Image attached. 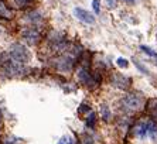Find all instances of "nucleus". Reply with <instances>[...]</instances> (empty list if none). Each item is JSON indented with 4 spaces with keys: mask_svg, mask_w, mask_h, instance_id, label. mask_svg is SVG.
<instances>
[{
    "mask_svg": "<svg viewBox=\"0 0 157 144\" xmlns=\"http://www.w3.org/2000/svg\"><path fill=\"white\" fill-rule=\"evenodd\" d=\"M122 104H123L124 109H128L130 112H137L143 108V99L139 95L135 93H129L122 99Z\"/></svg>",
    "mask_w": 157,
    "mask_h": 144,
    "instance_id": "obj_3",
    "label": "nucleus"
},
{
    "mask_svg": "<svg viewBox=\"0 0 157 144\" xmlns=\"http://www.w3.org/2000/svg\"><path fill=\"white\" fill-rule=\"evenodd\" d=\"M13 3H14L16 7H24L27 3H29V0H13Z\"/></svg>",
    "mask_w": 157,
    "mask_h": 144,
    "instance_id": "obj_13",
    "label": "nucleus"
},
{
    "mask_svg": "<svg viewBox=\"0 0 157 144\" xmlns=\"http://www.w3.org/2000/svg\"><path fill=\"white\" fill-rule=\"evenodd\" d=\"M106 3H108V7L109 9H115V0H106Z\"/></svg>",
    "mask_w": 157,
    "mask_h": 144,
    "instance_id": "obj_17",
    "label": "nucleus"
},
{
    "mask_svg": "<svg viewBox=\"0 0 157 144\" xmlns=\"http://www.w3.org/2000/svg\"><path fill=\"white\" fill-rule=\"evenodd\" d=\"M0 124H2V123H0Z\"/></svg>",
    "mask_w": 157,
    "mask_h": 144,
    "instance_id": "obj_19",
    "label": "nucleus"
},
{
    "mask_svg": "<svg viewBox=\"0 0 157 144\" xmlns=\"http://www.w3.org/2000/svg\"><path fill=\"white\" fill-rule=\"evenodd\" d=\"M123 2H126V3L132 4V3H135V0H123Z\"/></svg>",
    "mask_w": 157,
    "mask_h": 144,
    "instance_id": "obj_18",
    "label": "nucleus"
},
{
    "mask_svg": "<svg viewBox=\"0 0 157 144\" xmlns=\"http://www.w3.org/2000/svg\"><path fill=\"white\" fill-rule=\"evenodd\" d=\"M58 144H75V140H74V137H71V136H64L61 140L58 141Z\"/></svg>",
    "mask_w": 157,
    "mask_h": 144,
    "instance_id": "obj_9",
    "label": "nucleus"
},
{
    "mask_svg": "<svg viewBox=\"0 0 157 144\" xmlns=\"http://www.w3.org/2000/svg\"><path fill=\"white\" fill-rule=\"evenodd\" d=\"M92 6H94V10H95L96 14H99V13H101V6H99V0H94V2H92Z\"/></svg>",
    "mask_w": 157,
    "mask_h": 144,
    "instance_id": "obj_14",
    "label": "nucleus"
},
{
    "mask_svg": "<svg viewBox=\"0 0 157 144\" xmlns=\"http://www.w3.org/2000/svg\"><path fill=\"white\" fill-rule=\"evenodd\" d=\"M117 65L121 66V68H128L129 66V62H128V59H124V58H117Z\"/></svg>",
    "mask_w": 157,
    "mask_h": 144,
    "instance_id": "obj_12",
    "label": "nucleus"
},
{
    "mask_svg": "<svg viewBox=\"0 0 157 144\" xmlns=\"http://www.w3.org/2000/svg\"><path fill=\"white\" fill-rule=\"evenodd\" d=\"M101 117H102L105 122H110V117H112V113H110L108 104H102L101 106Z\"/></svg>",
    "mask_w": 157,
    "mask_h": 144,
    "instance_id": "obj_8",
    "label": "nucleus"
},
{
    "mask_svg": "<svg viewBox=\"0 0 157 144\" xmlns=\"http://www.w3.org/2000/svg\"><path fill=\"white\" fill-rule=\"evenodd\" d=\"M74 14H75V17H77L78 20L86 23V24H94V23H95V17H94L91 13H88L86 10H84V9H75V10H74Z\"/></svg>",
    "mask_w": 157,
    "mask_h": 144,
    "instance_id": "obj_4",
    "label": "nucleus"
},
{
    "mask_svg": "<svg viewBox=\"0 0 157 144\" xmlns=\"http://www.w3.org/2000/svg\"><path fill=\"white\" fill-rule=\"evenodd\" d=\"M135 64H136V66H137V68H139V69H140V71H142V72H143V74H147V69H146V68H144V66H143V65H142V64H139V62H137V61H135Z\"/></svg>",
    "mask_w": 157,
    "mask_h": 144,
    "instance_id": "obj_16",
    "label": "nucleus"
},
{
    "mask_svg": "<svg viewBox=\"0 0 157 144\" xmlns=\"http://www.w3.org/2000/svg\"><path fill=\"white\" fill-rule=\"evenodd\" d=\"M23 37H24V40L27 41L29 44L34 45L40 41V32L37 31L36 28H27L23 31Z\"/></svg>",
    "mask_w": 157,
    "mask_h": 144,
    "instance_id": "obj_5",
    "label": "nucleus"
},
{
    "mask_svg": "<svg viewBox=\"0 0 157 144\" xmlns=\"http://www.w3.org/2000/svg\"><path fill=\"white\" fill-rule=\"evenodd\" d=\"M112 82H113L117 88H122V89H124V88H128L129 85H130V79L123 75H121V74H115V75L112 76Z\"/></svg>",
    "mask_w": 157,
    "mask_h": 144,
    "instance_id": "obj_6",
    "label": "nucleus"
},
{
    "mask_svg": "<svg viewBox=\"0 0 157 144\" xmlns=\"http://www.w3.org/2000/svg\"><path fill=\"white\" fill-rule=\"evenodd\" d=\"M30 54L27 48L21 44H14L10 47V51H9V59L13 62H17V64H26L29 61Z\"/></svg>",
    "mask_w": 157,
    "mask_h": 144,
    "instance_id": "obj_2",
    "label": "nucleus"
},
{
    "mask_svg": "<svg viewBox=\"0 0 157 144\" xmlns=\"http://www.w3.org/2000/svg\"><path fill=\"white\" fill-rule=\"evenodd\" d=\"M86 110H91V108H89L88 104H82V106L78 109V113H84V112H86Z\"/></svg>",
    "mask_w": 157,
    "mask_h": 144,
    "instance_id": "obj_15",
    "label": "nucleus"
},
{
    "mask_svg": "<svg viewBox=\"0 0 157 144\" xmlns=\"http://www.w3.org/2000/svg\"><path fill=\"white\" fill-rule=\"evenodd\" d=\"M95 113H91V116L88 117V120H86V124H88V127H94L95 126Z\"/></svg>",
    "mask_w": 157,
    "mask_h": 144,
    "instance_id": "obj_11",
    "label": "nucleus"
},
{
    "mask_svg": "<svg viewBox=\"0 0 157 144\" xmlns=\"http://www.w3.org/2000/svg\"><path fill=\"white\" fill-rule=\"evenodd\" d=\"M0 17H3V18H11L13 17V13L9 10L7 6H6L2 0H0Z\"/></svg>",
    "mask_w": 157,
    "mask_h": 144,
    "instance_id": "obj_7",
    "label": "nucleus"
},
{
    "mask_svg": "<svg viewBox=\"0 0 157 144\" xmlns=\"http://www.w3.org/2000/svg\"><path fill=\"white\" fill-rule=\"evenodd\" d=\"M133 134L135 137L142 140L150 138L153 141H157V124L153 120H140L133 127Z\"/></svg>",
    "mask_w": 157,
    "mask_h": 144,
    "instance_id": "obj_1",
    "label": "nucleus"
},
{
    "mask_svg": "<svg viewBox=\"0 0 157 144\" xmlns=\"http://www.w3.org/2000/svg\"><path fill=\"white\" fill-rule=\"evenodd\" d=\"M142 51L143 52H146L147 55H150V57H154V58H157V52H154L153 50H151V48H149V47H144V45H142Z\"/></svg>",
    "mask_w": 157,
    "mask_h": 144,
    "instance_id": "obj_10",
    "label": "nucleus"
}]
</instances>
